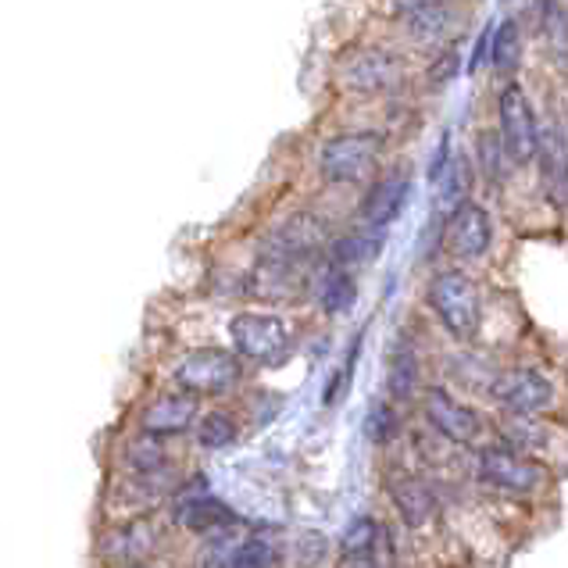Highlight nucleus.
Wrapping results in <instances>:
<instances>
[{
    "label": "nucleus",
    "instance_id": "obj_1",
    "mask_svg": "<svg viewBox=\"0 0 568 568\" xmlns=\"http://www.w3.org/2000/svg\"><path fill=\"white\" fill-rule=\"evenodd\" d=\"M429 307H433V315L440 318V326L454 339H473L479 333V326H483L479 290L458 268H447L440 275H433V283H429Z\"/></svg>",
    "mask_w": 568,
    "mask_h": 568
},
{
    "label": "nucleus",
    "instance_id": "obj_2",
    "mask_svg": "<svg viewBox=\"0 0 568 568\" xmlns=\"http://www.w3.org/2000/svg\"><path fill=\"white\" fill-rule=\"evenodd\" d=\"M383 136L379 133H339L322 143L318 151V172L329 183H362L372 169L379 165Z\"/></svg>",
    "mask_w": 568,
    "mask_h": 568
},
{
    "label": "nucleus",
    "instance_id": "obj_3",
    "mask_svg": "<svg viewBox=\"0 0 568 568\" xmlns=\"http://www.w3.org/2000/svg\"><path fill=\"white\" fill-rule=\"evenodd\" d=\"M240 358L230 351L207 347V351H193L186 358L172 368L175 386L190 397H219L230 394V389L240 383Z\"/></svg>",
    "mask_w": 568,
    "mask_h": 568
},
{
    "label": "nucleus",
    "instance_id": "obj_4",
    "mask_svg": "<svg viewBox=\"0 0 568 568\" xmlns=\"http://www.w3.org/2000/svg\"><path fill=\"white\" fill-rule=\"evenodd\" d=\"M476 476L479 483L486 486H494V490L500 494H518V497H526V494H537L540 486H544V468L529 458V454H518L511 447H486L479 450V458H476Z\"/></svg>",
    "mask_w": 568,
    "mask_h": 568
},
{
    "label": "nucleus",
    "instance_id": "obj_5",
    "mask_svg": "<svg viewBox=\"0 0 568 568\" xmlns=\"http://www.w3.org/2000/svg\"><path fill=\"white\" fill-rule=\"evenodd\" d=\"M230 339H233L236 358L262 362V365L280 362L283 354H290V347H294L290 326L280 315H236L230 322Z\"/></svg>",
    "mask_w": 568,
    "mask_h": 568
},
{
    "label": "nucleus",
    "instance_id": "obj_6",
    "mask_svg": "<svg viewBox=\"0 0 568 568\" xmlns=\"http://www.w3.org/2000/svg\"><path fill=\"white\" fill-rule=\"evenodd\" d=\"M500 148L511 165H529L540 151V125L523 87H508L500 93Z\"/></svg>",
    "mask_w": 568,
    "mask_h": 568
},
{
    "label": "nucleus",
    "instance_id": "obj_7",
    "mask_svg": "<svg viewBox=\"0 0 568 568\" xmlns=\"http://www.w3.org/2000/svg\"><path fill=\"white\" fill-rule=\"evenodd\" d=\"M490 397L508 415L537 418L540 412L550 408V400H555V386H550V379L540 368H508L490 383Z\"/></svg>",
    "mask_w": 568,
    "mask_h": 568
},
{
    "label": "nucleus",
    "instance_id": "obj_8",
    "mask_svg": "<svg viewBox=\"0 0 568 568\" xmlns=\"http://www.w3.org/2000/svg\"><path fill=\"white\" fill-rule=\"evenodd\" d=\"M426 418H429V426L444 436V440L458 444V447H473L483 436V418L454 394H447L444 386H429L426 389Z\"/></svg>",
    "mask_w": 568,
    "mask_h": 568
},
{
    "label": "nucleus",
    "instance_id": "obj_9",
    "mask_svg": "<svg viewBox=\"0 0 568 568\" xmlns=\"http://www.w3.org/2000/svg\"><path fill=\"white\" fill-rule=\"evenodd\" d=\"M412 197V175L397 169V172H386L383 180L372 183V190L365 193L362 201V225L368 233H383L386 225H394L400 219L404 204Z\"/></svg>",
    "mask_w": 568,
    "mask_h": 568
},
{
    "label": "nucleus",
    "instance_id": "obj_10",
    "mask_svg": "<svg viewBox=\"0 0 568 568\" xmlns=\"http://www.w3.org/2000/svg\"><path fill=\"white\" fill-rule=\"evenodd\" d=\"M172 523L183 526L190 532H215L222 526L236 523V511L225 505L222 497H215L207 486H193V490H183L172 505Z\"/></svg>",
    "mask_w": 568,
    "mask_h": 568
},
{
    "label": "nucleus",
    "instance_id": "obj_11",
    "mask_svg": "<svg viewBox=\"0 0 568 568\" xmlns=\"http://www.w3.org/2000/svg\"><path fill=\"white\" fill-rule=\"evenodd\" d=\"M339 79H344V87L354 93H383L400 79V61L389 51L372 47V51L351 54L344 61V69H339Z\"/></svg>",
    "mask_w": 568,
    "mask_h": 568
},
{
    "label": "nucleus",
    "instance_id": "obj_12",
    "mask_svg": "<svg viewBox=\"0 0 568 568\" xmlns=\"http://www.w3.org/2000/svg\"><path fill=\"white\" fill-rule=\"evenodd\" d=\"M158 547V529L148 518H129L122 526H111L101 537V558L108 565H143V558Z\"/></svg>",
    "mask_w": 568,
    "mask_h": 568
},
{
    "label": "nucleus",
    "instance_id": "obj_13",
    "mask_svg": "<svg viewBox=\"0 0 568 568\" xmlns=\"http://www.w3.org/2000/svg\"><path fill=\"white\" fill-rule=\"evenodd\" d=\"M447 243L450 251L473 262V257H483L494 243V222L486 215V207L479 204H462L454 215L447 219Z\"/></svg>",
    "mask_w": 568,
    "mask_h": 568
},
{
    "label": "nucleus",
    "instance_id": "obj_14",
    "mask_svg": "<svg viewBox=\"0 0 568 568\" xmlns=\"http://www.w3.org/2000/svg\"><path fill=\"white\" fill-rule=\"evenodd\" d=\"M193 418H197V397L190 394H161L154 397L148 408L140 415V429L161 440V436H180L193 426Z\"/></svg>",
    "mask_w": 568,
    "mask_h": 568
},
{
    "label": "nucleus",
    "instance_id": "obj_15",
    "mask_svg": "<svg viewBox=\"0 0 568 568\" xmlns=\"http://www.w3.org/2000/svg\"><path fill=\"white\" fill-rule=\"evenodd\" d=\"M389 500H394L404 526H412V529H422L436 515V490L422 476H412V473H400L389 479Z\"/></svg>",
    "mask_w": 568,
    "mask_h": 568
},
{
    "label": "nucleus",
    "instance_id": "obj_16",
    "mask_svg": "<svg viewBox=\"0 0 568 568\" xmlns=\"http://www.w3.org/2000/svg\"><path fill=\"white\" fill-rule=\"evenodd\" d=\"M386 547V532L372 515H358L339 537V555L347 565H376L379 550Z\"/></svg>",
    "mask_w": 568,
    "mask_h": 568
},
{
    "label": "nucleus",
    "instance_id": "obj_17",
    "mask_svg": "<svg viewBox=\"0 0 568 568\" xmlns=\"http://www.w3.org/2000/svg\"><path fill=\"white\" fill-rule=\"evenodd\" d=\"M315 301L326 315H347L354 301H358V283H354V272L333 268L329 262L322 265L315 275Z\"/></svg>",
    "mask_w": 568,
    "mask_h": 568
},
{
    "label": "nucleus",
    "instance_id": "obj_18",
    "mask_svg": "<svg viewBox=\"0 0 568 568\" xmlns=\"http://www.w3.org/2000/svg\"><path fill=\"white\" fill-rule=\"evenodd\" d=\"M418 383H422L418 354H415V347L408 344V339H397L394 351H389V358H386V389H389V397H394L397 404L412 400Z\"/></svg>",
    "mask_w": 568,
    "mask_h": 568
},
{
    "label": "nucleus",
    "instance_id": "obj_19",
    "mask_svg": "<svg viewBox=\"0 0 568 568\" xmlns=\"http://www.w3.org/2000/svg\"><path fill=\"white\" fill-rule=\"evenodd\" d=\"M379 251H383V233L358 230V233H347V236L333 240V247H329V265H333V268H344V272H354L358 265L376 262Z\"/></svg>",
    "mask_w": 568,
    "mask_h": 568
},
{
    "label": "nucleus",
    "instance_id": "obj_20",
    "mask_svg": "<svg viewBox=\"0 0 568 568\" xmlns=\"http://www.w3.org/2000/svg\"><path fill=\"white\" fill-rule=\"evenodd\" d=\"M468 190H473V169H468V161L458 154V158H450V165L444 169L440 180H436V211L450 219L462 204H468Z\"/></svg>",
    "mask_w": 568,
    "mask_h": 568
},
{
    "label": "nucleus",
    "instance_id": "obj_21",
    "mask_svg": "<svg viewBox=\"0 0 568 568\" xmlns=\"http://www.w3.org/2000/svg\"><path fill=\"white\" fill-rule=\"evenodd\" d=\"M544 158V183H547V193L555 197L561 207H568V148L558 133H547L540 140V151Z\"/></svg>",
    "mask_w": 568,
    "mask_h": 568
},
{
    "label": "nucleus",
    "instance_id": "obj_22",
    "mask_svg": "<svg viewBox=\"0 0 568 568\" xmlns=\"http://www.w3.org/2000/svg\"><path fill=\"white\" fill-rule=\"evenodd\" d=\"M251 532L240 526V518L230 526H222L215 532H207V540L201 547V568H233L240 547L247 544Z\"/></svg>",
    "mask_w": 568,
    "mask_h": 568
},
{
    "label": "nucleus",
    "instance_id": "obj_23",
    "mask_svg": "<svg viewBox=\"0 0 568 568\" xmlns=\"http://www.w3.org/2000/svg\"><path fill=\"white\" fill-rule=\"evenodd\" d=\"M240 440V426L230 412H207L201 422H197V444L204 450H225Z\"/></svg>",
    "mask_w": 568,
    "mask_h": 568
},
{
    "label": "nucleus",
    "instance_id": "obj_24",
    "mask_svg": "<svg viewBox=\"0 0 568 568\" xmlns=\"http://www.w3.org/2000/svg\"><path fill=\"white\" fill-rule=\"evenodd\" d=\"M518 58H523V32L515 22H500L490 43V61L500 75H511L518 69Z\"/></svg>",
    "mask_w": 568,
    "mask_h": 568
},
{
    "label": "nucleus",
    "instance_id": "obj_25",
    "mask_svg": "<svg viewBox=\"0 0 568 568\" xmlns=\"http://www.w3.org/2000/svg\"><path fill=\"white\" fill-rule=\"evenodd\" d=\"M505 447L518 450V454H532V450H544L547 444V429H540L532 415H511L505 422Z\"/></svg>",
    "mask_w": 568,
    "mask_h": 568
},
{
    "label": "nucleus",
    "instance_id": "obj_26",
    "mask_svg": "<svg viewBox=\"0 0 568 568\" xmlns=\"http://www.w3.org/2000/svg\"><path fill=\"white\" fill-rule=\"evenodd\" d=\"M365 440L368 444H389L394 436L400 433V418H397V408L389 400H372V408L365 412Z\"/></svg>",
    "mask_w": 568,
    "mask_h": 568
},
{
    "label": "nucleus",
    "instance_id": "obj_27",
    "mask_svg": "<svg viewBox=\"0 0 568 568\" xmlns=\"http://www.w3.org/2000/svg\"><path fill=\"white\" fill-rule=\"evenodd\" d=\"M444 29H447V11H444L440 0H436V4H422V8L408 11V32L415 40L433 43V40L444 37Z\"/></svg>",
    "mask_w": 568,
    "mask_h": 568
},
{
    "label": "nucleus",
    "instance_id": "obj_28",
    "mask_svg": "<svg viewBox=\"0 0 568 568\" xmlns=\"http://www.w3.org/2000/svg\"><path fill=\"white\" fill-rule=\"evenodd\" d=\"M275 558H280V547H275L268 537H247V544L240 547V555L233 561V568H275Z\"/></svg>",
    "mask_w": 568,
    "mask_h": 568
},
{
    "label": "nucleus",
    "instance_id": "obj_29",
    "mask_svg": "<svg viewBox=\"0 0 568 568\" xmlns=\"http://www.w3.org/2000/svg\"><path fill=\"white\" fill-rule=\"evenodd\" d=\"M537 8H540L544 37L550 40V47H555V54L568 58V22H565V14L555 4H550V0H537Z\"/></svg>",
    "mask_w": 568,
    "mask_h": 568
},
{
    "label": "nucleus",
    "instance_id": "obj_30",
    "mask_svg": "<svg viewBox=\"0 0 568 568\" xmlns=\"http://www.w3.org/2000/svg\"><path fill=\"white\" fill-rule=\"evenodd\" d=\"M505 148H500V136H494V133H479V165H483V172L490 175L494 183H500L505 180Z\"/></svg>",
    "mask_w": 568,
    "mask_h": 568
},
{
    "label": "nucleus",
    "instance_id": "obj_31",
    "mask_svg": "<svg viewBox=\"0 0 568 568\" xmlns=\"http://www.w3.org/2000/svg\"><path fill=\"white\" fill-rule=\"evenodd\" d=\"M454 72H458V51H447L429 69V79H433L436 87H444V83H450V79H454Z\"/></svg>",
    "mask_w": 568,
    "mask_h": 568
},
{
    "label": "nucleus",
    "instance_id": "obj_32",
    "mask_svg": "<svg viewBox=\"0 0 568 568\" xmlns=\"http://www.w3.org/2000/svg\"><path fill=\"white\" fill-rule=\"evenodd\" d=\"M447 165H450V140L444 136V140H440V148H436V154H433V161H429V183L440 180Z\"/></svg>",
    "mask_w": 568,
    "mask_h": 568
},
{
    "label": "nucleus",
    "instance_id": "obj_33",
    "mask_svg": "<svg viewBox=\"0 0 568 568\" xmlns=\"http://www.w3.org/2000/svg\"><path fill=\"white\" fill-rule=\"evenodd\" d=\"M486 54H490V32H483V37H479L476 58H473V69H479V64H483V58H486Z\"/></svg>",
    "mask_w": 568,
    "mask_h": 568
},
{
    "label": "nucleus",
    "instance_id": "obj_34",
    "mask_svg": "<svg viewBox=\"0 0 568 568\" xmlns=\"http://www.w3.org/2000/svg\"><path fill=\"white\" fill-rule=\"evenodd\" d=\"M125 568H154V565H125Z\"/></svg>",
    "mask_w": 568,
    "mask_h": 568
},
{
    "label": "nucleus",
    "instance_id": "obj_35",
    "mask_svg": "<svg viewBox=\"0 0 568 568\" xmlns=\"http://www.w3.org/2000/svg\"><path fill=\"white\" fill-rule=\"evenodd\" d=\"M347 568H376V565H347Z\"/></svg>",
    "mask_w": 568,
    "mask_h": 568
}]
</instances>
